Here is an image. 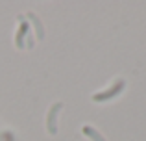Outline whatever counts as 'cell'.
I'll return each mask as SVG.
<instances>
[{"instance_id":"cell-2","label":"cell","mask_w":146,"mask_h":141,"mask_svg":"<svg viewBox=\"0 0 146 141\" xmlns=\"http://www.w3.org/2000/svg\"><path fill=\"white\" fill-rule=\"evenodd\" d=\"M61 102H56V104H52V108H50V112H48V119H46V126H48V132L50 134H56L57 132V126H56V117H57V112L61 110Z\"/></svg>"},{"instance_id":"cell-1","label":"cell","mask_w":146,"mask_h":141,"mask_svg":"<svg viewBox=\"0 0 146 141\" xmlns=\"http://www.w3.org/2000/svg\"><path fill=\"white\" fill-rule=\"evenodd\" d=\"M124 86H126L124 80H117V82H115L113 86L109 87V89L100 91V93L93 95V100H94V102H106V100H111V98H115L117 95H120V93H122Z\"/></svg>"},{"instance_id":"cell-3","label":"cell","mask_w":146,"mask_h":141,"mask_svg":"<svg viewBox=\"0 0 146 141\" xmlns=\"http://www.w3.org/2000/svg\"><path fill=\"white\" fill-rule=\"evenodd\" d=\"M82 132H83V136H87V138L93 139V141H106V138H104V136L100 134L96 128L91 126V124H85V126L82 128Z\"/></svg>"},{"instance_id":"cell-4","label":"cell","mask_w":146,"mask_h":141,"mask_svg":"<svg viewBox=\"0 0 146 141\" xmlns=\"http://www.w3.org/2000/svg\"><path fill=\"white\" fill-rule=\"evenodd\" d=\"M26 32H30V24H28V22H24V24L21 26V30H19V33H17V47H19V48H22V47H24L22 39H24Z\"/></svg>"},{"instance_id":"cell-5","label":"cell","mask_w":146,"mask_h":141,"mask_svg":"<svg viewBox=\"0 0 146 141\" xmlns=\"http://www.w3.org/2000/svg\"><path fill=\"white\" fill-rule=\"evenodd\" d=\"M30 19H33V22H35V28H37V39H43V37H44V32H43V26H41V22L37 21L35 15H30Z\"/></svg>"}]
</instances>
